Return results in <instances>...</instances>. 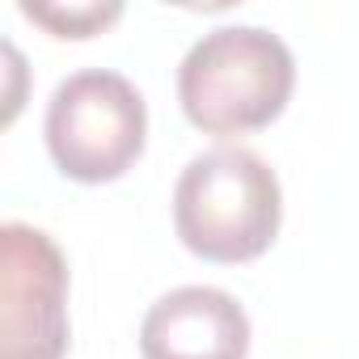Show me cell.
I'll return each instance as SVG.
<instances>
[{"mask_svg": "<svg viewBox=\"0 0 359 359\" xmlns=\"http://www.w3.org/2000/svg\"><path fill=\"white\" fill-rule=\"evenodd\" d=\"M283 229L279 173L241 144L195 152L173 182V233L216 266L258 262Z\"/></svg>", "mask_w": 359, "mask_h": 359, "instance_id": "cell-1", "label": "cell"}, {"mask_svg": "<svg viewBox=\"0 0 359 359\" xmlns=\"http://www.w3.org/2000/svg\"><path fill=\"white\" fill-rule=\"evenodd\" d=\"M296 89V55L266 26H216L177 64V106L203 135L271 127Z\"/></svg>", "mask_w": 359, "mask_h": 359, "instance_id": "cell-2", "label": "cell"}, {"mask_svg": "<svg viewBox=\"0 0 359 359\" xmlns=\"http://www.w3.org/2000/svg\"><path fill=\"white\" fill-rule=\"evenodd\" d=\"M51 165L81 187L118 182L148 148V102L110 68H81L64 76L43 118Z\"/></svg>", "mask_w": 359, "mask_h": 359, "instance_id": "cell-3", "label": "cell"}, {"mask_svg": "<svg viewBox=\"0 0 359 359\" xmlns=\"http://www.w3.org/2000/svg\"><path fill=\"white\" fill-rule=\"evenodd\" d=\"M68 258L51 233L9 220L0 224V359H64Z\"/></svg>", "mask_w": 359, "mask_h": 359, "instance_id": "cell-4", "label": "cell"}, {"mask_svg": "<svg viewBox=\"0 0 359 359\" xmlns=\"http://www.w3.org/2000/svg\"><path fill=\"white\" fill-rule=\"evenodd\" d=\"M245 304L212 283H187L156 296L140 321L144 359H250Z\"/></svg>", "mask_w": 359, "mask_h": 359, "instance_id": "cell-5", "label": "cell"}, {"mask_svg": "<svg viewBox=\"0 0 359 359\" xmlns=\"http://www.w3.org/2000/svg\"><path fill=\"white\" fill-rule=\"evenodd\" d=\"M22 18H30L34 26H43L51 39H93L102 30H110L123 18L118 0H106V5H55V0H22Z\"/></svg>", "mask_w": 359, "mask_h": 359, "instance_id": "cell-6", "label": "cell"}]
</instances>
